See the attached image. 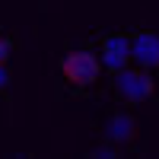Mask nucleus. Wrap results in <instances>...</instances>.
I'll return each mask as SVG.
<instances>
[{
	"mask_svg": "<svg viewBox=\"0 0 159 159\" xmlns=\"http://www.w3.org/2000/svg\"><path fill=\"white\" fill-rule=\"evenodd\" d=\"M61 73H64V80H67L70 86H76V89H86V86H92L99 80V73H102V61L92 54V51H70V54H64V61H61Z\"/></svg>",
	"mask_w": 159,
	"mask_h": 159,
	"instance_id": "obj_1",
	"label": "nucleus"
},
{
	"mask_svg": "<svg viewBox=\"0 0 159 159\" xmlns=\"http://www.w3.org/2000/svg\"><path fill=\"white\" fill-rule=\"evenodd\" d=\"M115 92H118V99H124L127 105H140V102H147L153 96V76L150 70H143V67H121L115 73Z\"/></svg>",
	"mask_w": 159,
	"mask_h": 159,
	"instance_id": "obj_2",
	"label": "nucleus"
},
{
	"mask_svg": "<svg viewBox=\"0 0 159 159\" xmlns=\"http://www.w3.org/2000/svg\"><path fill=\"white\" fill-rule=\"evenodd\" d=\"M7 86H10V70H7V64H0V92Z\"/></svg>",
	"mask_w": 159,
	"mask_h": 159,
	"instance_id": "obj_8",
	"label": "nucleus"
},
{
	"mask_svg": "<svg viewBox=\"0 0 159 159\" xmlns=\"http://www.w3.org/2000/svg\"><path fill=\"white\" fill-rule=\"evenodd\" d=\"M99 61H102V67H108L111 73L127 67L130 64V35H121V32L105 35L102 48H99Z\"/></svg>",
	"mask_w": 159,
	"mask_h": 159,
	"instance_id": "obj_4",
	"label": "nucleus"
},
{
	"mask_svg": "<svg viewBox=\"0 0 159 159\" xmlns=\"http://www.w3.org/2000/svg\"><path fill=\"white\" fill-rule=\"evenodd\" d=\"M92 156H96V159H115V156H118V147H115V143L99 147V150H92Z\"/></svg>",
	"mask_w": 159,
	"mask_h": 159,
	"instance_id": "obj_6",
	"label": "nucleus"
},
{
	"mask_svg": "<svg viewBox=\"0 0 159 159\" xmlns=\"http://www.w3.org/2000/svg\"><path fill=\"white\" fill-rule=\"evenodd\" d=\"M10 51H13V45H10V38H3V35H0V64H7V57H10Z\"/></svg>",
	"mask_w": 159,
	"mask_h": 159,
	"instance_id": "obj_7",
	"label": "nucleus"
},
{
	"mask_svg": "<svg viewBox=\"0 0 159 159\" xmlns=\"http://www.w3.org/2000/svg\"><path fill=\"white\" fill-rule=\"evenodd\" d=\"M102 134L108 143H115V147H124V143H130L137 137V121L130 118L127 111H115L105 118V127H102Z\"/></svg>",
	"mask_w": 159,
	"mask_h": 159,
	"instance_id": "obj_5",
	"label": "nucleus"
},
{
	"mask_svg": "<svg viewBox=\"0 0 159 159\" xmlns=\"http://www.w3.org/2000/svg\"><path fill=\"white\" fill-rule=\"evenodd\" d=\"M130 64H137L143 70L159 67V35L150 29H140L137 35H130Z\"/></svg>",
	"mask_w": 159,
	"mask_h": 159,
	"instance_id": "obj_3",
	"label": "nucleus"
}]
</instances>
